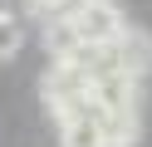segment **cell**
<instances>
[{
    "label": "cell",
    "instance_id": "cell-2",
    "mask_svg": "<svg viewBox=\"0 0 152 147\" xmlns=\"http://www.w3.org/2000/svg\"><path fill=\"white\" fill-rule=\"evenodd\" d=\"M64 20L74 25V34H79L83 44H113V39L123 34V25H128L113 0H79Z\"/></svg>",
    "mask_w": 152,
    "mask_h": 147
},
{
    "label": "cell",
    "instance_id": "cell-3",
    "mask_svg": "<svg viewBox=\"0 0 152 147\" xmlns=\"http://www.w3.org/2000/svg\"><path fill=\"white\" fill-rule=\"evenodd\" d=\"M108 54H113V69H123V74L137 78V83L152 74V34H147V29L123 25V34L108 44Z\"/></svg>",
    "mask_w": 152,
    "mask_h": 147
},
{
    "label": "cell",
    "instance_id": "cell-1",
    "mask_svg": "<svg viewBox=\"0 0 152 147\" xmlns=\"http://www.w3.org/2000/svg\"><path fill=\"white\" fill-rule=\"evenodd\" d=\"M39 98L54 118H79V113H98V103L88 98V74L74 59H54L49 74L39 78Z\"/></svg>",
    "mask_w": 152,
    "mask_h": 147
},
{
    "label": "cell",
    "instance_id": "cell-4",
    "mask_svg": "<svg viewBox=\"0 0 152 147\" xmlns=\"http://www.w3.org/2000/svg\"><path fill=\"white\" fill-rule=\"evenodd\" d=\"M59 147H108V137L93 113H79V118H59Z\"/></svg>",
    "mask_w": 152,
    "mask_h": 147
},
{
    "label": "cell",
    "instance_id": "cell-5",
    "mask_svg": "<svg viewBox=\"0 0 152 147\" xmlns=\"http://www.w3.org/2000/svg\"><path fill=\"white\" fill-rule=\"evenodd\" d=\"M20 39H25L20 20H15L10 10H0V59H15V49H20Z\"/></svg>",
    "mask_w": 152,
    "mask_h": 147
}]
</instances>
